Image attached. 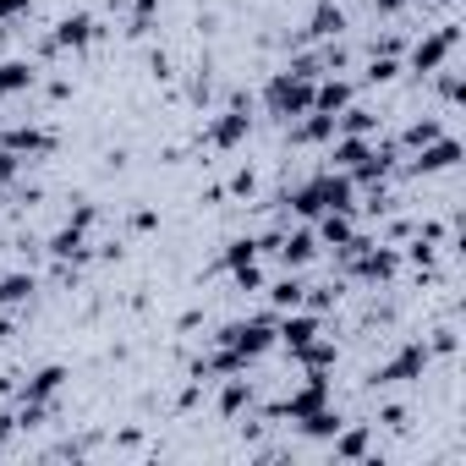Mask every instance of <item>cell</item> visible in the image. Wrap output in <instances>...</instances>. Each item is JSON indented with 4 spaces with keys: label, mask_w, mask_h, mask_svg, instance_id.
Listing matches in <instances>:
<instances>
[{
    "label": "cell",
    "mask_w": 466,
    "mask_h": 466,
    "mask_svg": "<svg viewBox=\"0 0 466 466\" xmlns=\"http://www.w3.org/2000/svg\"><path fill=\"white\" fill-rule=\"evenodd\" d=\"M275 253H280V264H286V269H302V264H313L319 237H313V230H291V237H280V242H275Z\"/></svg>",
    "instance_id": "cell-15"
},
{
    "label": "cell",
    "mask_w": 466,
    "mask_h": 466,
    "mask_svg": "<svg viewBox=\"0 0 466 466\" xmlns=\"http://www.w3.org/2000/svg\"><path fill=\"white\" fill-rule=\"evenodd\" d=\"M132 225H137V230H154V225H159V214H154V208H137V214H132Z\"/></svg>",
    "instance_id": "cell-31"
},
{
    "label": "cell",
    "mask_w": 466,
    "mask_h": 466,
    "mask_svg": "<svg viewBox=\"0 0 466 466\" xmlns=\"http://www.w3.org/2000/svg\"><path fill=\"white\" fill-rule=\"evenodd\" d=\"M99 39V23L88 17V12H72V17H61L56 23V34H50V45L45 50H88Z\"/></svg>",
    "instance_id": "cell-10"
},
{
    "label": "cell",
    "mask_w": 466,
    "mask_h": 466,
    "mask_svg": "<svg viewBox=\"0 0 466 466\" xmlns=\"http://www.w3.org/2000/svg\"><path fill=\"white\" fill-rule=\"evenodd\" d=\"M428 362H433V346H428V340H406V346L373 373V384H406V379H422Z\"/></svg>",
    "instance_id": "cell-4"
},
{
    "label": "cell",
    "mask_w": 466,
    "mask_h": 466,
    "mask_svg": "<svg viewBox=\"0 0 466 466\" xmlns=\"http://www.w3.org/2000/svg\"><path fill=\"white\" fill-rule=\"evenodd\" d=\"M34 291H39L34 275H0V308H23Z\"/></svg>",
    "instance_id": "cell-22"
},
{
    "label": "cell",
    "mask_w": 466,
    "mask_h": 466,
    "mask_svg": "<svg viewBox=\"0 0 466 466\" xmlns=\"http://www.w3.org/2000/svg\"><path fill=\"white\" fill-rule=\"evenodd\" d=\"M395 72H400V66H395V56H379V50H373V61H368V83H390Z\"/></svg>",
    "instance_id": "cell-28"
},
{
    "label": "cell",
    "mask_w": 466,
    "mask_h": 466,
    "mask_svg": "<svg viewBox=\"0 0 466 466\" xmlns=\"http://www.w3.org/2000/svg\"><path fill=\"white\" fill-rule=\"evenodd\" d=\"M28 12H34V0H0V34H6V23H17Z\"/></svg>",
    "instance_id": "cell-29"
},
{
    "label": "cell",
    "mask_w": 466,
    "mask_h": 466,
    "mask_svg": "<svg viewBox=\"0 0 466 466\" xmlns=\"http://www.w3.org/2000/svg\"><path fill=\"white\" fill-rule=\"evenodd\" d=\"M17 433V417H0V450H6V439Z\"/></svg>",
    "instance_id": "cell-33"
},
{
    "label": "cell",
    "mask_w": 466,
    "mask_h": 466,
    "mask_svg": "<svg viewBox=\"0 0 466 466\" xmlns=\"http://www.w3.org/2000/svg\"><path fill=\"white\" fill-rule=\"evenodd\" d=\"M34 83H39L34 61H0V94H28Z\"/></svg>",
    "instance_id": "cell-19"
},
{
    "label": "cell",
    "mask_w": 466,
    "mask_h": 466,
    "mask_svg": "<svg viewBox=\"0 0 466 466\" xmlns=\"http://www.w3.org/2000/svg\"><path fill=\"white\" fill-rule=\"evenodd\" d=\"M0 148L17 154V159H45L56 148V132H45V127H6L0 132Z\"/></svg>",
    "instance_id": "cell-8"
},
{
    "label": "cell",
    "mask_w": 466,
    "mask_h": 466,
    "mask_svg": "<svg viewBox=\"0 0 466 466\" xmlns=\"http://www.w3.org/2000/svg\"><path fill=\"white\" fill-rule=\"evenodd\" d=\"M461 165V143L455 137H433V143H422V148H411V176H439V170H455Z\"/></svg>",
    "instance_id": "cell-7"
},
{
    "label": "cell",
    "mask_w": 466,
    "mask_h": 466,
    "mask_svg": "<svg viewBox=\"0 0 466 466\" xmlns=\"http://www.w3.org/2000/svg\"><path fill=\"white\" fill-rule=\"evenodd\" d=\"M50 258H88V225L66 219L56 237H50Z\"/></svg>",
    "instance_id": "cell-16"
},
{
    "label": "cell",
    "mask_w": 466,
    "mask_h": 466,
    "mask_svg": "<svg viewBox=\"0 0 466 466\" xmlns=\"http://www.w3.org/2000/svg\"><path fill=\"white\" fill-rule=\"evenodd\" d=\"M400 6H406V0H373V12H379V17H395Z\"/></svg>",
    "instance_id": "cell-32"
},
{
    "label": "cell",
    "mask_w": 466,
    "mask_h": 466,
    "mask_svg": "<svg viewBox=\"0 0 466 466\" xmlns=\"http://www.w3.org/2000/svg\"><path fill=\"white\" fill-rule=\"evenodd\" d=\"M313 83L319 77H302V72H275L269 77V88H264V105H269V116H280V121H297V116H308L313 110Z\"/></svg>",
    "instance_id": "cell-2"
},
{
    "label": "cell",
    "mask_w": 466,
    "mask_h": 466,
    "mask_svg": "<svg viewBox=\"0 0 466 466\" xmlns=\"http://www.w3.org/2000/svg\"><path fill=\"white\" fill-rule=\"evenodd\" d=\"M248 132H253V116H248V105H230L203 137H208V148H237V143H248Z\"/></svg>",
    "instance_id": "cell-11"
},
{
    "label": "cell",
    "mask_w": 466,
    "mask_h": 466,
    "mask_svg": "<svg viewBox=\"0 0 466 466\" xmlns=\"http://www.w3.org/2000/svg\"><path fill=\"white\" fill-rule=\"evenodd\" d=\"M17 170H23V159L0 148V187H12V181H17Z\"/></svg>",
    "instance_id": "cell-30"
},
{
    "label": "cell",
    "mask_w": 466,
    "mask_h": 466,
    "mask_svg": "<svg viewBox=\"0 0 466 466\" xmlns=\"http://www.w3.org/2000/svg\"><path fill=\"white\" fill-rule=\"evenodd\" d=\"M302 433H308V439H335V433H340V411L319 406L313 417H302Z\"/></svg>",
    "instance_id": "cell-24"
},
{
    "label": "cell",
    "mask_w": 466,
    "mask_h": 466,
    "mask_svg": "<svg viewBox=\"0 0 466 466\" xmlns=\"http://www.w3.org/2000/svg\"><path fill=\"white\" fill-rule=\"evenodd\" d=\"M219 346L253 362V357H264V351L275 346V319H242V324H225V329H219Z\"/></svg>",
    "instance_id": "cell-3"
},
{
    "label": "cell",
    "mask_w": 466,
    "mask_h": 466,
    "mask_svg": "<svg viewBox=\"0 0 466 466\" xmlns=\"http://www.w3.org/2000/svg\"><path fill=\"white\" fill-rule=\"evenodd\" d=\"M61 384H66V368H61V362H50V368H39V373L23 384V400H39V406H50V400L61 395Z\"/></svg>",
    "instance_id": "cell-17"
},
{
    "label": "cell",
    "mask_w": 466,
    "mask_h": 466,
    "mask_svg": "<svg viewBox=\"0 0 466 466\" xmlns=\"http://www.w3.org/2000/svg\"><path fill=\"white\" fill-rule=\"evenodd\" d=\"M351 99H357V88H351L346 77H335V72L313 83V110H324V116H340V110H346Z\"/></svg>",
    "instance_id": "cell-13"
},
{
    "label": "cell",
    "mask_w": 466,
    "mask_h": 466,
    "mask_svg": "<svg viewBox=\"0 0 466 466\" xmlns=\"http://www.w3.org/2000/svg\"><path fill=\"white\" fill-rule=\"evenodd\" d=\"M225 269L237 275V286L258 291V286H264V275H258V242H253V237H237V242L225 248Z\"/></svg>",
    "instance_id": "cell-9"
},
{
    "label": "cell",
    "mask_w": 466,
    "mask_h": 466,
    "mask_svg": "<svg viewBox=\"0 0 466 466\" xmlns=\"http://www.w3.org/2000/svg\"><path fill=\"white\" fill-rule=\"evenodd\" d=\"M351 237H357V225H351V208H324L319 214V242L324 248H351Z\"/></svg>",
    "instance_id": "cell-14"
},
{
    "label": "cell",
    "mask_w": 466,
    "mask_h": 466,
    "mask_svg": "<svg viewBox=\"0 0 466 466\" xmlns=\"http://www.w3.org/2000/svg\"><path fill=\"white\" fill-rule=\"evenodd\" d=\"M319 406H329V379H324V373H308V379H302V390H297V395H286V400L275 406V417L302 422V417H313Z\"/></svg>",
    "instance_id": "cell-6"
},
{
    "label": "cell",
    "mask_w": 466,
    "mask_h": 466,
    "mask_svg": "<svg viewBox=\"0 0 466 466\" xmlns=\"http://www.w3.org/2000/svg\"><path fill=\"white\" fill-rule=\"evenodd\" d=\"M286 203H291L302 219H319L324 208H351V203H357V181H351L346 170H324V176H313L308 187H297Z\"/></svg>",
    "instance_id": "cell-1"
},
{
    "label": "cell",
    "mask_w": 466,
    "mask_h": 466,
    "mask_svg": "<svg viewBox=\"0 0 466 466\" xmlns=\"http://www.w3.org/2000/svg\"><path fill=\"white\" fill-rule=\"evenodd\" d=\"M455 45H461V28H455V23H444L439 34H428V39H417V45H411V61H406V66L428 77V72H439V66L450 61V50H455Z\"/></svg>",
    "instance_id": "cell-5"
},
{
    "label": "cell",
    "mask_w": 466,
    "mask_h": 466,
    "mask_svg": "<svg viewBox=\"0 0 466 466\" xmlns=\"http://www.w3.org/2000/svg\"><path fill=\"white\" fill-rule=\"evenodd\" d=\"M439 132H444L439 121H411V127H406V137H400V148H422V143H433Z\"/></svg>",
    "instance_id": "cell-27"
},
{
    "label": "cell",
    "mask_w": 466,
    "mask_h": 466,
    "mask_svg": "<svg viewBox=\"0 0 466 466\" xmlns=\"http://www.w3.org/2000/svg\"><path fill=\"white\" fill-rule=\"evenodd\" d=\"M110 6H116V12H127V6H137V0H110Z\"/></svg>",
    "instance_id": "cell-34"
},
{
    "label": "cell",
    "mask_w": 466,
    "mask_h": 466,
    "mask_svg": "<svg viewBox=\"0 0 466 466\" xmlns=\"http://www.w3.org/2000/svg\"><path fill=\"white\" fill-rule=\"evenodd\" d=\"M297 143H329L335 137V116H324V110H308V116H297V132H291Z\"/></svg>",
    "instance_id": "cell-20"
},
{
    "label": "cell",
    "mask_w": 466,
    "mask_h": 466,
    "mask_svg": "<svg viewBox=\"0 0 466 466\" xmlns=\"http://www.w3.org/2000/svg\"><path fill=\"white\" fill-rule=\"evenodd\" d=\"M269 302H275L280 313H291V308H302V302H308V286H302L297 275H286V280H275V286H269Z\"/></svg>",
    "instance_id": "cell-21"
},
{
    "label": "cell",
    "mask_w": 466,
    "mask_h": 466,
    "mask_svg": "<svg viewBox=\"0 0 466 466\" xmlns=\"http://www.w3.org/2000/svg\"><path fill=\"white\" fill-rule=\"evenodd\" d=\"M340 28H346V12L324 0V6L313 12V28H308V34H313V39H329V34H340Z\"/></svg>",
    "instance_id": "cell-25"
},
{
    "label": "cell",
    "mask_w": 466,
    "mask_h": 466,
    "mask_svg": "<svg viewBox=\"0 0 466 466\" xmlns=\"http://www.w3.org/2000/svg\"><path fill=\"white\" fill-rule=\"evenodd\" d=\"M324 335V324H319V313H302V308H291L280 324H275V340L280 346H291V351H302L308 340H319Z\"/></svg>",
    "instance_id": "cell-12"
},
{
    "label": "cell",
    "mask_w": 466,
    "mask_h": 466,
    "mask_svg": "<svg viewBox=\"0 0 466 466\" xmlns=\"http://www.w3.org/2000/svg\"><path fill=\"white\" fill-rule=\"evenodd\" d=\"M335 455H340V461H362V455H368V428H346V422H340Z\"/></svg>",
    "instance_id": "cell-23"
},
{
    "label": "cell",
    "mask_w": 466,
    "mask_h": 466,
    "mask_svg": "<svg viewBox=\"0 0 466 466\" xmlns=\"http://www.w3.org/2000/svg\"><path fill=\"white\" fill-rule=\"evenodd\" d=\"M335 132H346V137H373V132H379V116H373V110H362V105L351 99V105L335 116Z\"/></svg>",
    "instance_id": "cell-18"
},
{
    "label": "cell",
    "mask_w": 466,
    "mask_h": 466,
    "mask_svg": "<svg viewBox=\"0 0 466 466\" xmlns=\"http://www.w3.org/2000/svg\"><path fill=\"white\" fill-rule=\"evenodd\" d=\"M248 400H253L248 379H230V384H225V395H219V411H225V417H237V411H242Z\"/></svg>",
    "instance_id": "cell-26"
}]
</instances>
